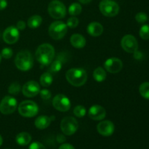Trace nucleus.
Listing matches in <instances>:
<instances>
[{"instance_id": "nucleus-1", "label": "nucleus", "mask_w": 149, "mask_h": 149, "mask_svg": "<svg viewBox=\"0 0 149 149\" xmlns=\"http://www.w3.org/2000/svg\"><path fill=\"white\" fill-rule=\"evenodd\" d=\"M55 55V51L53 47L50 44L44 43L38 47L35 57L39 63L43 65H48L52 62Z\"/></svg>"}, {"instance_id": "nucleus-2", "label": "nucleus", "mask_w": 149, "mask_h": 149, "mask_svg": "<svg viewBox=\"0 0 149 149\" xmlns=\"http://www.w3.org/2000/svg\"><path fill=\"white\" fill-rule=\"evenodd\" d=\"M65 78L68 82L72 86L81 87L87 81V74L84 68H72L66 71Z\"/></svg>"}, {"instance_id": "nucleus-3", "label": "nucleus", "mask_w": 149, "mask_h": 149, "mask_svg": "<svg viewBox=\"0 0 149 149\" xmlns=\"http://www.w3.org/2000/svg\"><path fill=\"white\" fill-rule=\"evenodd\" d=\"M15 64L22 71H27L31 69L33 65V58L31 53L28 50L19 52L15 59Z\"/></svg>"}, {"instance_id": "nucleus-4", "label": "nucleus", "mask_w": 149, "mask_h": 149, "mask_svg": "<svg viewBox=\"0 0 149 149\" xmlns=\"http://www.w3.org/2000/svg\"><path fill=\"white\" fill-rule=\"evenodd\" d=\"M68 31V26L63 22L58 20L50 24L49 27V35L55 40L63 39Z\"/></svg>"}, {"instance_id": "nucleus-5", "label": "nucleus", "mask_w": 149, "mask_h": 149, "mask_svg": "<svg viewBox=\"0 0 149 149\" xmlns=\"http://www.w3.org/2000/svg\"><path fill=\"white\" fill-rule=\"evenodd\" d=\"M18 112L23 117L31 118L38 113L39 106L32 100H24L19 105Z\"/></svg>"}, {"instance_id": "nucleus-6", "label": "nucleus", "mask_w": 149, "mask_h": 149, "mask_svg": "<svg viewBox=\"0 0 149 149\" xmlns=\"http://www.w3.org/2000/svg\"><path fill=\"white\" fill-rule=\"evenodd\" d=\"M99 9L106 17H115L119 12V6L113 0H102L99 4Z\"/></svg>"}, {"instance_id": "nucleus-7", "label": "nucleus", "mask_w": 149, "mask_h": 149, "mask_svg": "<svg viewBox=\"0 0 149 149\" xmlns=\"http://www.w3.org/2000/svg\"><path fill=\"white\" fill-rule=\"evenodd\" d=\"M48 13L54 19L63 18L66 15V7L62 1L52 0L48 5Z\"/></svg>"}, {"instance_id": "nucleus-8", "label": "nucleus", "mask_w": 149, "mask_h": 149, "mask_svg": "<svg viewBox=\"0 0 149 149\" xmlns=\"http://www.w3.org/2000/svg\"><path fill=\"white\" fill-rule=\"evenodd\" d=\"M79 128L78 122L72 116H65L61 122V129L63 133L66 135H72Z\"/></svg>"}, {"instance_id": "nucleus-9", "label": "nucleus", "mask_w": 149, "mask_h": 149, "mask_svg": "<svg viewBox=\"0 0 149 149\" xmlns=\"http://www.w3.org/2000/svg\"><path fill=\"white\" fill-rule=\"evenodd\" d=\"M17 107V100L12 96H5L0 102V112L4 115L13 113L15 111Z\"/></svg>"}, {"instance_id": "nucleus-10", "label": "nucleus", "mask_w": 149, "mask_h": 149, "mask_svg": "<svg viewBox=\"0 0 149 149\" xmlns=\"http://www.w3.org/2000/svg\"><path fill=\"white\" fill-rule=\"evenodd\" d=\"M52 106L56 110L61 112L68 111L71 108V101L66 96L58 94L52 99Z\"/></svg>"}, {"instance_id": "nucleus-11", "label": "nucleus", "mask_w": 149, "mask_h": 149, "mask_svg": "<svg viewBox=\"0 0 149 149\" xmlns=\"http://www.w3.org/2000/svg\"><path fill=\"white\" fill-rule=\"evenodd\" d=\"M121 46L125 51L129 53H134L138 49V42L136 38L130 34L125 35L121 41Z\"/></svg>"}, {"instance_id": "nucleus-12", "label": "nucleus", "mask_w": 149, "mask_h": 149, "mask_svg": "<svg viewBox=\"0 0 149 149\" xmlns=\"http://www.w3.org/2000/svg\"><path fill=\"white\" fill-rule=\"evenodd\" d=\"M40 90L39 83L33 80L27 81L22 87V93L26 97H35L39 94Z\"/></svg>"}, {"instance_id": "nucleus-13", "label": "nucleus", "mask_w": 149, "mask_h": 149, "mask_svg": "<svg viewBox=\"0 0 149 149\" xmlns=\"http://www.w3.org/2000/svg\"><path fill=\"white\" fill-rule=\"evenodd\" d=\"M3 40L9 45H13L17 42L20 37L19 30L15 26H9L3 33Z\"/></svg>"}, {"instance_id": "nucleus-14", "label": "nucleus", "mask_w": 149, "mask_h": 149, "mask_svg": "<svg viewBox=\"0 0 149 149\" xmlns=\"http://www.w3.org/2000/svg\"><path fill=\"white\" fill-rule=\"evenodd\" d=\"M122 61L117 58H109L104 63V68L111 74L119 73L122 69Z\"/></svg>"}, {"instance_id": "nucleus-15", "label": "nucleus", "mask_w": 149, "mask_h": 149, "mask_svg": "<svg viewBox=\"0 0 149 149\" xmlns=\"http://www.w3.org/2000/svg\"><path fill=\"white\" fill-rule=\"evenodd\" d=\"M114 125L109 120L102 121L97 126V130L99 134L105 137L111 136L114 132Z\"/></svg>"}, {"instance_id": "nucleus-16", "label": "nucleus", "mask_w": 149, "mask_h": 149, "mask_svg": "<svg viewBox=\"0 0 149 149\" xmlns=\"http://www.w3.org/2000/svg\"><path fill=\"white\" fill-rule=\"evenodd\" d=\"M89 116L95 121L103 120L106 115V111L103 107L99 105H94L89 109Z\"/></svg>"}, {"instance_id": "nucleus-17", "label": "nucleus", "mask_w": 149, "mask_h": 149, "mask_svg": "<svg viewBox=\"0 0 149 149\" xmlns=\"http://www.w3.org/2000/svg\"><path fill=\"white\" fill-rule=\"evenodd\" d=\"M87 33L92 36L97 37L100 36L103 32V27L98 22H92L87 26Z\"/></svg>"}, {"instance_id": "nucleus-18", "label": "nucleus", "mask_w": 149, "mask_h": 149, "mask_svg": "<svg viewBox=\"0 0 149 149\" xmlns=\"http://www.w3.org/2000/svg\"><path fill=\"white\" fill-rule=\"evenodd\" d=\"M70 42L74 47L81 49L86 45V39L82 35L79 33H74L70 38Z\"/></svg>"}, {"instance_id": "nucleus-19", "label": "nucleus", "mask_w": 149, "mask_h": 149, "mask_svg": "<svg viewBox=\"0 0 149 149\" xmlns=\"http://www.w3.org/2000/svg\"><path fill=\"white\" fill-rule=\"evenodd\" d=\"M52 121L51 117L42 115V116H39L36 118L34 122V125L37 129L45 130L49 126Z\"/></svg>"}, {"instance_id": "nucleus-20", "label": "nucleus", "mask_w": 149, "mask_h": 149, "mask_svg": "<svg viewBox=\"0 0 149 149\" xmlns=\"http://www.w3.org/2000/svg\"><path fill=\"white\" fill-rule=\"evenodd\" d=\"M15 141L18 145L25 146L30 143V142L31 141V136L28 132H22L17 134L15 138Z\"/></svg>"}, {"instance_id": "nucleus-21", "label": "nucleus", "mask_w": 149, "mask_h": 149, "mask_svg": "<svg viewBox=\"0 0 149 149\" xmlns=\"http://www.w3.org/2000/svg\"><path fill=\"white\" fill-rule=\"evenodd\" d=\"M42 23V18L40 15H32L28 19L27 25L30 29H37L39 26Z\"/></svg>"}, {"instance_id": "nucleus-22", "label": "nucleus", "mask_w": 149, "mask_h": 149, "mask_svg": "<svg viewBox=\"0 0 149 149\" xmlns=\"http://www.w3.org/2000/svg\"><path fill=\"white\" fill-rule=\"evenodd\" d=\"M93 77H94V79L97 82H102L105 81L106 79V70L103 67H97L93 71Z\"/></svg>"}, {"instance_id": "nucleus-23", "label": "nucleus", "mask_w": 149, "mask_h": 149, "mask_svg": "<svg viewBox=\"0 0 149 149\" xmlns=\"http://www.w3.org/2000/svg\"><path fill=\"white\" fill-rule=\"evenodd\" d=\"M53 78L52 74L49 72H45L40 77V84L41 85L45 87H48L52 84Z\"/></svg>"}, {"instance_id": "nucleus-24", "label": "nucleus", "mask_w": 149, "mask_h": 149, "mask_svg": "<svg viewBox=\"0 0 149 149\" xmlns=\"http://www.w3.org/2000/svg\"><path fill=\"white\" fill-rule=\"evenodd\" d=\"M81 10L82 7L81 4L79 3L74 2L72 3L68 7V13L71 16H77L81 13Z\"/></svg>"}, {"instance_id": "nucleus-25", "label": "nucleus", "mask_w": 149, "mask_h": 149, "mask_svg": "<svg viewBox=\"0 0 149 149\" xmlns=\"http://www.w3.org/2000/svg\"><path fill=\"white\" fill-rule=\"evenodd\" d=\"M139 92L143 98L149 100V82H144L141 84L139 87Z\"/></svg>"}, {"instance_id": "nucleus-26", "label": "nucleus", "mask_w": 149, "mask_h": 149, "mask_svg": "<svg viewBox=\"0 0 149 149\" xmlns=\"http://www.w3.org/2000/svg\"><path fill=\"white\" fill-rule=\"evenodd\" d=\"M49 65H50V67H49V71H50L52 73L58 72V71H61V68H62V62L58 59L52 61Z\"/></svg>"}, {"instance_id": "nucleus-27", "label": "nucleus", "mask_w": 149, "mask_h": 149, "mask_svg": "<svg viewBox=\"0 0 149 149\" xmlns=\"http://www.w3.org/2000/svg\"><path fill=\"white\" fill-rule=\"evenodd\" d=\"M139 34L141 39L143 40H148L149 39V25H143L141 26L139 31Z\"/></svg>"}, {"instance_id": "nucleus-28", "label": "nucleus", "mask_w": 149, "mask_h": 149, "mask_svg": "<svg viewBox=\"0 0 149 149\" xmlns=\"http://www.w3.org/2000/svg\"><path fill=\"white\" fill-rule=\"evenodd\" d=\"M86 109L83 106H77L74 109V113L79 118L84 117L86 114Z\"/></svg>"}, {"instance_id": "nucleus-29", "label": "nucleus", "mask_w": 149, "mask_h": 149, "mask_svg": "<svg viewBox=\"0 0 149 149\" xmlns=\"http://www.w3.org/2000/svg\"><path fill=\"white\" fill-rule=\"evenodd\" d=\"M20 91V85L18 82H13L10 85L8 92L11 95H17Z\"/></svg>"}, {"instance_id": "nucleus-30", "label": "nucleus", "mask_w": 149, "mask_h": 149, "mask_svg": "<svg viewBox=\"0 0 149 149\" xmlns=\"http://www.w3.org/2000/svg\"><path fill=\"white\" fill-rule=\"evenodd\" d=\"M66 25L70 29H75L79 25V19L76 16H71L67 20Z\"/></svg>"}, {"instance_id": "nucleus-31", "label": "nucleus", "mask_w": 149, "mask_h": 149, "mask_svg": "<svg viewBox=\"0 0 149 149\" xmlns=\"http://www.w3.org/2000/svg\"><path fill=\"white\" fill-rule=\"evenodd\" d=\"M135 20H136V21L138 22V23H144L147 21V20H148V15H147L145 13L141 12V13H138V14L135 15Z\"/></svg>"}, {"instance_id": "nucleus-32", "label": "nucleus", "mask_w": 149, "mask_h": 149, "mask_svg": "<svg viewBox=\"0 0 149 149\" xmlns=\"http://www.w3.org/2000/svg\"><path fill=\"white\" fill-rule=\"evenodd\" d=\"M13 55V49L9 47H5L1 50V56L2 58H4V59H10Z\"/></svg>"}, {"instance_id": "nucleus-33", "label": "nucleus", "mask_w": 149, "mask_h": 149, "mask_svg": "<svg viewBox=\"0 0 149 149\" xmlns=\"http://www.w3.org/2000/svg\"><path fill=\"white\" fill-rule=\"evenodd\" d=\"M39 94H40L41 97L42 99H44V100H49L51 97V96H52L50 91L47 90V89H43V90H40Z\"/></svg>"}, {"instance_id": "nucleus-34", "label": "nucleus", "mask_w": 149, "mask_h": 149, "mask_svg": "<svg viewBox=\"0 0 149 149\" xmlns=\"http://www.w3.org/2000/svg\"><path fill=\"white\" fill-rule=\"evenodd\" d=\"M29 149H46L45 146L39 142H33L29 146Z\"/></svg>"}, {"instance_id": "nucleus-35", "label": "nucleus", "mask_w": 149, "mask_h": 149, "mask_svg": "<svg viewBox=\"0 0 149 149\" xmlns=\"http://www.w3.org/2000/svg\"><path fill=\"white\" fill-rule=\"evenodd\" d=\"M26 23H25V21L23 20H19L17 23V25H16V28H17L18 30L23 31L26 29Z\"/></svg>"}, {"instance_id": "nucleus-36", "label": "nucleus", "mask_w": 149, "mask_h": 149, "mask_svg": "<svg viewBox=\"0 0 149 149\" xmlns=\"http://www.w3.org/2000/svg\"><path fill=\"white\" fill-rule=\"evenodd\" d=\"M59 149H75L72 145L69 143H63L59 147Z\"/></svg>"}, {"instance_id": "nucleus-37", "label": "nucleus", "mask_w": 149, "mask_h": 149, "mask_svg": "<svg viewBox=\"0 0 149 149\" xmlns=\"http://www.w3.org/2000/svg\"><path fill=\"white\" fill-rule=\"evenodd\" d=\"M7 6V0H0V10L5 9Z\"/></svg>"}, {"instance_id": "nucleus-38", "label": "nucleus", "mask_w": 149, "mask_h": 149, "mask_svg": "<svg viewBox=\"0 0 149 149\" xmlns=\"http://www.w3.org/2000/svg\"><path fill=\"white\" fill-rule=\"evenodd\" d=\"M57 139H58V142H59V143H63V142H64V141H65V138H64L63 136H62L61 135H58V138H57Z\"/></svg>"}, {"instance_id": "nucleus-39", "label": "nucleus", "mask_w": 149, "mask_h": 149, "mask_svg": "<svg viewBox=\"0 0 149 149\" xmlns=\"http://www.w3.org/2000/svg\"><path fill=\"white\" fill-rule=\"evenodd\" d=\"M78 1H79L80 3H81V4H89L92 0H78Z\"/></svg>"}, {"instance_id": "nucleus-40", "label": "nucleus", "mask_w": 149, "mask_h": 149, "mask_svg": "<svg viewBox=\"0 0 149 149\" xmlns=\"http://www.w3.org/2000/svg\"><path fill=\"white\" fill-rule=\"evenodd\" d=\"M2 143H3V139H2V138H1V135H0V146L2 145Z\"/></svg>"}, {"instance_id": "nucleus-41", "label": "nucleus", "mask_w": 149, "mask_h": 149, "mask_svg": "<svg viewBox=\"0 0 149 149\" xmlns=\"http://www.w3.org/2000/svg\"><path fill=\"white\" fill-rule=\"evenodd\" d=\"M1 55H0V62H1Z\"/></svg>"}]
</instances>
